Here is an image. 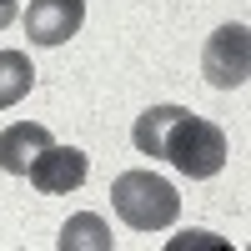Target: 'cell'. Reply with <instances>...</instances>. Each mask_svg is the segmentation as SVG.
Returning a JSON list of instances; mask_svg holds the SVG:
<instances>
[{"label": "cell", "mask_w": 251, "mask_h": 251, "mask_svg": "<svg viewBox=\"0 0 251 251\" xmlns=\"http://www.w3.org/2000/svg\"><path fill=\"white\" fill-rule=\"evenodd\" d=\"M131 141H136L141 156L171 161L191 181H206L226 166V131L216 121H201L191 111H181V106H151L146 116H136Z\"/></svg>", "instance_id": "obj_1"}, {"label": "cell", "mask_w": 251, "mask_h": 251, "mask_svg": "<svg viewBox=\"0 0 251 251\" xmlns=\"http://www.w3.org/2000/svg\"><path fill=\"white\" fill-rule=\"evenodd\" d=\"M111 201H116V211L131 231H166L181 216L176 186L161 181L156 171H121L116 186H111Z\"/></svg>", "instance_id": "obj_2"}, {"label": "cell", "mask_w": 251, "mask_h": 251, "mask_svg": "<svg viewBox=\"0 0 251 251\" xmlns=\"http://www.w3.org/2000/svg\"><path fill=\"white\" fill-rule=\"evenodd\" d=\"M201 75L211 80L216 91H236L251 75V35L246 25H221L201 50Z\"/></svg>", "instance_id": "obj_3"}, {"label": "cell", "mask_w": 251, "mask_h": 251, "mask_svg": "<svg viewBox=\"0 0 251 251\" xmlns=\"http://www.w3.org/2000/svg\"><path fill=\"white\" fill-rule=\"evenodd\" d=\"M30 186L35 191H46V196H66V191H80L86 186V176H91V161H86V151H75V146H46L40 151V161L30 166Z\"/></svg>", "instance_id": "obj_4"}, {"label": "cell", "mask_w": 251, "mask_h": 251, "mask_svg": "<svg viewBox=\"0 0 251 251\" xmlns=\"http://www.w3.org/2000/svg\"><path fill=\"white\" fill-rule=\"evenodd\" d=\"M86 25V0H30L25 10V35L35 46H66Z\"/></svg>", "instance_id": "obj_5"}, {"label": "cell", "mask_w": 251, "mask_h": 251, "mask_svg": "<svg viewBox=\"0 0 251 251\" xmlns=\"http://www.w3.org/2000/svg\"><path fill=\"white\" fill-rule=\"evenodd\" d=\"M50 141H55V136L46 131V126H35V121H15V126H5V131H0V171L25 176Z\"/></svg>", "instance_id": "obj_6"}, {"label": "cell", "mask_w": 251, "mask_h": 251, "mask_svg": "<svg viewBox=\"0 0 251 251\" xmlns=\"http://www.w3.org/2000/svg\"><path fill=\"white\" fill-rule=\"evenodd\" d=\"M111 226L100 221L96 211H80L60 226V251H111Z\"/></svg>", "instance_id": "obj_7"}, {"label": "cell", "mask_w": 251, "mask_h": 251, "mask_svg": "<svg viewBox=\"0 0 251 251\" xmlns=\"http://www.w3.org/2000/svg\"><path fill=\"white\" fill-rule=\"evenodd\" d=\"M35 86V66L25 50H0V111H10L15 100H25Z\"/></svg>", "instance_id": "obj_8"}]
</instances>
